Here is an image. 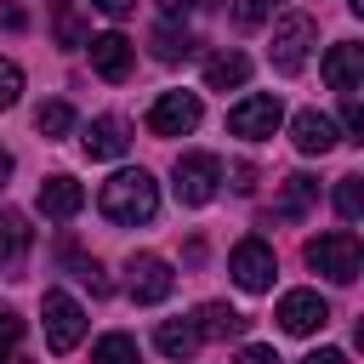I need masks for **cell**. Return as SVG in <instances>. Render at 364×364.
I'll return each instance as SVG.
<instances>
[{"mask_svg": "<svg viewBox=\"0 0 364 364\" xmlns=\"http://www.w3.org/2000/svg\"><path fill=\"white\" fill-rule=\"evenodd\" d=\"M222 182V159L216 154H182L176 159V199L182 205H210Z\"/></svg>", "mask_w": 364, "mask_h": 364, "instance_id": "obj_5", "label": "cell"}, {"mask_svg": "<svg viewBox=\"0 0 364 364\" xmlns=\"http://www.w3.org/2000/svg\"><path fill=\"white\" fill-rule=\"evenodd\" d=\"M313 199H318V182L296 171V176H284V193H279V205H273V216H279V222H301V216L313 210Z\"/></svg>", "mask_w": 364, "mask_h": 364, "instance_id": "obj_17", "label": "cell"}, {"mask_svg": "<svg viewBox=\"0 0 364 364\" xmlns=\"http://www.w3.org/2000/svg\"><path fill=\"white\" fill-rule=\"evenodd\" d=\"M91 68L102 80H125L131 74V40L125 34H97L91 40Z\"/></svg>", "mask_w": 364, "mask_h": 364, "instance_id": "obj_14", "label": "cell"}, {"mask_svg": "<svg viewBox=\"0 0 364 364\" xmlns=\"http://www.w3.org/2000/svg\"><path fill=\"white\" fill-rule=\"evenodd\" d=\"M199 125V97L193 91H165V97H154V108H148V131L154 136H182V131H193Z\"/></svg>", "mask_w": 364, "mask_h": 364, "instance_id": "obj_7", "label": "cell"}, {"mask_svg": "<svg viewBox=\"0 0 364 364\" xmlns=\"http://www.w3.org/2000/svg\"><path fill=\"white\" fill-rule=\"evenodd\" d=\"M51 17H57V40H63V46H85V23H80V6H74V0H57Z\"/></svg>", "mask_w": 364, "mask_h": 364, "instance_id": "obj_23", "label": "cell"}, {"mask_svg": "<svg viewBox=\"0 0 364 364\" xmlns=\"http://www.w3.org/2000/svg\"><path fill=\"white\" fill-rule=\"evenodd\" d=\"M341 119H347V136H364V108H358V91H341Z\"/></svg>", "mask_w": 364, "mask_h": 364, "instance_id": "obj_29", "label": "cell"}, {"mask_svg": "<svg viewBox=\"0 0 364 364\" xmlns=\"http://www.w3.org/2000/svg\"><path fill=\"white\" fill-rule=\"evenodd\" d=\"M228 273L245 284V290H267L273 284V250L262 239H239L233 256H228Z\"/></svg>", "mask_w": 364, "mask_h": 364, "instance_id": "obj_10", "label": "cell"}, {"mask_svg": "<svg viewBox=\"0 0 364 364\" xmlns=\"http://www.w3.org/2000/svg\"><path fill=\"white\" fill-rule=\"evenodd\" d=\"M307 262H313L324 279H336V284H353V279H358V267H364L358 233H353V228H336V233H318V239H307Z\"/></svg>", "mask_w": 364, "mask_h": 364, "instance_id": "obj_2", "label": "cell"}, {"mask_svg": "<svg viewBox=\"0 0 364 364\" xmlns=\"http://www.w3.org/2000/svg\"><path fill=\"white\" fill-rule=\"evenodd\" d=\"M136 358H142V353H136V341H131V336H119V330H114V336H102V341L91 347V364H136Z\"/></svg>", "mask_w": 364, "mask_h": 364, "instance_id": "obj_22", "label": "cell"}, {"mask_svg": "<svg viewBox=\"0 0 364 364\" xmlns=\"http://www.w3.org/2000/svg\"><path fill=\"white\" fill-rule=\"evenodd\" d=\"M154 57L159 63H182V57H193V34L188 28H154Z\"/></svg>", "mask_w": 364, "mask_h": 364, "instance_id": "obj_21", "label": "cell"}, {"mask_svg": "<svg viewBox=\"0 0 364 364\" xmlns=\"http://www.w3.org/2000/svg\"><path fill=\"white\" fill-rule=\"evenodd\" d=\"M188 6H193V0H159V11H165V17H182Z\"/></svg>", "mask_w": 364, "mask_h": 364, "instance_id": "obj_33", "label": "cell"}, {"mask_svg": "<svg viewBox=\"0 0 364 364\" xmlns=\"http://www.w3.org/2000/svg\"><path fill=\"white\" fill-rule=\"evenodd\" d=\"M193 330H199V336H210V341H228V336H239V330H245V313H233L228 301H205Z\"/></svg>", "mask_w": 364, "mask_h": 364, "instance_id": "obj_19", "label": "cell"}, {"mask_svg": "<svg viewBox=\"0 0 364 364\" xmlns=\"http://www.w3.org/2000/svg\"><path fill=\"white\" fill-rule=\"evenodd\" d=\"M233 364H279V353H273V347H239Z\"/></svg>", "mask_w": 364, "mask_h": 364, "instance_id": "obj_30", "label": "cell"}, {"mask_svg": "<svg viewBox=\"0 0 364 364\" xmlns=\"http://www.w3.org/2000/svg\"><path fill=\"white\" fill-rule=\"evenodd\" d=\"M273 6H279V0H239V11H233V17H239V28H256V23H267V11H273Z\"/></svg>", "mask_w": 364, "mask_h": 364, "instance_id": "obj_28", "label": "cell"}, {"mask_svg": "<svg viewBox=\"0 0 364 364\" xmlns=\"http://www.w3.org/2000/svg\"><path fill=\"white\" fill-rule=\"evenodd\" d=\"M6 176H11V154L0 148V188H6Z\"/></svg>", "mask_w": 364, "mask_h": 364, "instance_id": "obj_34", "label": "cell"}, {"mask_svg": "<svg viewBox=\"0 0 364 364\" xmlns=\"http://www.w3.org/2000/svg\"><path fill=\"white\" fill-rule=\"evenodd\" d=\"M290 142H296L301 154H330V148H336V125H330L318 108H301L296 125H290Z\"/></svg>", "mask_w": 364, "mask_h": 364, "instance_id": "obj_15", "label": "cell"}, {"mask_svg": "<svg viewBox=\"0 0 364 364\" xmlns=\"http://www.w3.org/2000/svg\"><path fill=\"white\" fill-rule=\"evenodd\" d=\"M318 74H324V85H330V91H358V80H364V46H353V40L330 46Z\"/></svg>", "mask_w": 364, "mask_h": 364, "instance_id": "obj_11", "label": "cell"}, {"mask_svg": "<svg viewBox=\"0 0 364 364\" xmlns=\"http://www.w3.org/2000/svg\"><path fill=\"white\" fill-rule=\"evenodd\" d=\"M28 239H34L28 216H23V210H0V267H23Z\"/></svg>", "mask_w": 364, "mask_h": 364, "instance_id": "obj_16", "label": "cell"}, {"mask_svg": "<svg viewBox=\"0 0 364 364\" xmlns=\"http://www.w3.org/2000/svg\"><path fill=\"white\" fill-rule=\"evenodd\" d=\"M125 273H131V279H125V290H131V301H142V307L165 301V296H171V284H176L171 262H159V256H131V267H125Z\"/></svg>", "mask_w": 364, "mask_h": 364, "instance_id": "obj_8", "label": "cell"}, {"mask_svg": "<svg viewBox=\"0 0 364 364\" xmlns=\"http://www.w3.org/2000/svg\"><path fill=\"white\" fill-rule=\"evenodd\" d=\"M34 125H40L46 136H63V131L74 125V114H68V102H46V108L34 114Z\"/></svg>", "mask_w": 364, "mask_h": 364, "instance_id": "obj_25", "label": "cell"}, {"mask_svg": "<svg viewBox=\"0 0 364 364\" xmlns=\"http://www.w3.org/2000/svg\"><path fill=\"white\" fill-rule=\"evenodd\" d=\"M279 324H284L290 336H313V330L330 324V301H324L318 290H290V296L279 301Z\"/></svg>", "mask_w": 364, "mask_h": 364, "instance_id": "obj_9", "label": "cell"}, {"mask_svg": "<svg viewBox=\"0 0 364 364\" xmlns=\"http://www.w3.org/2000/svg\"><path fill=\"white\" fill-rule=\"evenodd\" d=\"M80 205H85V188L74 182V176H46L40 182V210L51 216V222H68V216H80Z\"/></svg>", "mask_w": 364, "mask_h": 364, "instance_id": "obj_13", "label": "cell"}, {"mask_svg": "<svg viewBox=\"0 0 364 364\" xmlns=\"http://www.w3.org/2000/svg\"><path fill=\"white\" fill-rule=\"evenodd\" d=\"M279 119H284V108H279V97H273V91H256V97H245V102H233V108H228V131H233V136H245V142L273 136V131H279Z\"/></svg>", "mask_w": 364, "mask_h": 364, "instance_id": "obj_4", "label": "cell"}, {"mask_svg": "<svg viewBox=\"0 0 364 364\" xmlns=\"http://www.w3.org/2000/svg\"><path fill=\"white\" fill-rule=\"evenodd\" d=\"M80 336H85L80 301H74L68 290H46V341H51V353H74Z\"/></svg>", "mask_w": 364, "mask_h": 364, "instance_id": "obj_6", "label": "cell"}, {"mask_svg": "<svg viewBox=\"0 0 364 364\" xmlns=\"http://www.w3.org/2000/svg\"><path fill=\"white\" fill-rule=\"evenodd\" d=\"M245 80H250V57H239V51H222V57L205 63V85H210V91H233V85H245Z\"/></svg>", "mask_w": 364, "mask_h": 364, "instance_id": "obj_18", "label": "cell"}, {"mask_svg": "<svg viewBox=\"0 0 364 364\" xmlns=\"http://www.w3.org/2000/svg\"><path fill=\"white\" fill-rule=\"evenodd\" d=\"M336 210H341V222H358L364 216V182L358 176H341L336 182Z\"/></svg>", "mask_w": 364, "mask_h": 364, "instance_id": "obj_24", "label": "cell"}, {"mask_svg": "<svg viewBox=\"0 0 364 364\" xmlns=\"http://www.w3.org/2000/svg\"><path fill=\"white\" fill-rule=\"evenodd\" d=\"M301 364H347V353H341V347H318V353H307Z\"/></svg>", "mask_w": 364, "mask_h": 364, "instance_id": "obj_31", "label": "cell"}, {"mask_svg": "<svg viewBox=\"0 0 364 364\" xmlns=\"http://www.w3.org/2000/svg\"><path fill=\"white\" fill-rule=\"evenodd\" d=\"M97 205H102V216H108V222H119V228L154 222V210H159V182H154L142 165H136V171H114V176L102 182Z\"/></svg>", "mask_w": 364, "mask_h": 364, "instance_id": "obj_1", "label": "cell"}, {"mask_svg": "<svg viewBox=\"0 0 364 364\" xmlns=\"http://www.w3.org/2000/svg\"><path fill=\"white\" fill-rule=\"evenodd\" d=\"M313 17L307 11H284L279 17V28H273V46H267V57H273V68L279 74H296L301 63H307V46H313Z\"/></svg>", "mask_w": 364, "mask_h": 364, "instance_id": "obj_3", "label": "cell"}, {"mask_svg": "<svg viewBox=\"0 0 364 364\" xmlns=\"http://www.w3.org/2000/svg\"><path fill=\"white\" fill-rule=\"evenodd\" d=\"M91 6H97V11H108V17H131V6H136V0H91Z\"/></svg>", "mask_w": 364, "mask_h": 364, "instance_id": "obj_32", "label": "cell"}, {"mask_svg": "<svg viewBox=\"0 0 364 364\" xmlns=\"http://www.w3.org/2000/svg\"><path fill=\"white\" fill-rule=\"evenodd\" d=\"M154 341H159V353H165V358H193V347H199V330H193L188 318H165Z\"/></svg>", "mask_w": 364, "mask_h": 364, "instance_id": "obj_20", "label": "cell"}, {"mask_svg": "<svg viewBox=\"0 0 364 364\" xmlns=\"http://www.w3.org/2000/svg\"><path fill=\"white\" fill-rule=\"evenodd\" d=\"M23 341V318L11 307H0V358H11V347Z\"/></svg>", "mask_w": 364, "mask_h": 364, "instance_id": "obj_27", "label": "cell"}, {"mask_svg": "<svg viewBox=\"0 0 364 364\" xmlns=\"http://www.w3.org/2000/svg\"><path fill=\"white\" fill-rule=\"evenodd\" d=\"M17 97H23V68H17V63H6V57H0V108H11V102H17Z\"/></svg>", "mask_w": 364, "mask_h": 364, "instance_id": "obj_26", "label": "cell"}, {"mask_svg": "<svg viewBox=\"0 0 364 364\" xmlns=\"http://www.w3.org/2000/svg\"><path fill=\"white\" fill-rule=\"evenodd\" d=\"M80 148H85L91 159H119V154L131 148V131H125V119H114V114H102V119H91V125H85V136H80Z\"/></svg>", "mask_w": 364, "mask_h": 364, "instance_id": "obj_12", "label": "cell"}]
</instances>
